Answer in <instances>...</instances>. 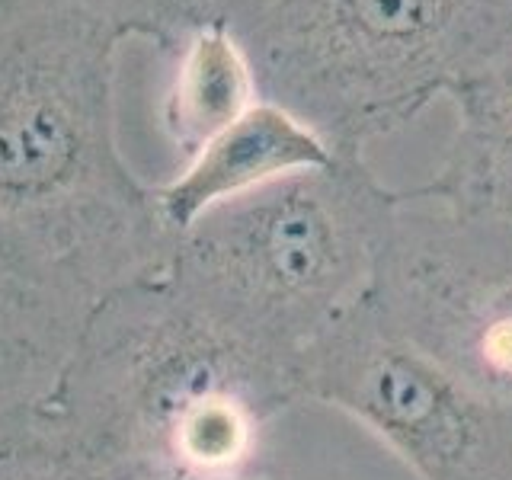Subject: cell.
<instances>
[{"label":"cell","mask_w":512,"mask_h":480,"mask_svg":"<svg viewBox=\"0 0 512 480\" xmlns=\"http://www.w3.org/2000/svg\"><path fill=\"white\" fill-rule=\"evenodd\" d=\"M298 400L292 368L224 333L160 269L93 301L29 413L128 480H279L269 432Z\"/></svg>","instance_id":"6da1fadb"},{"label":"cell","mask_w":512,"mask_h":480,"mask_svg":"<svg viewBox=\"0 0 512 480\" xmlns=\"http://www.w3.org/2000/svg\"><path fill=\"white\" fill-rule=\"evenodd\" d=\"M128 42L84 0L0 29V221L96 298L164 269L176 237L119 141Z\"/></svg>","instance_id":"7a4b0ae2"},{"label":"cell","mask_w":512,"mask_h":480,"mask_svg":"<svg viewBox=\"0 0 512 480\" xmlns=\"http://www.w3.org/2000/svg\"><path fill=\"white\" fill-rule=\"evenodd\" d=\"M400 192L340 157L208 208L173 237L167 279L234 340L292 368L368 301Z\"/></svg>","instance_id":"3957f363"},{"label":"cell","mask_w":512,"mask_h":480,"mask_svg":"<svg viewBox=\"0 0 512 480\" xmlns=\"http://www.w3.org/2000/svg\"><path fill=\"white\" fill-rule=\"evenodd\" d=\"M237 36L260 100L365 157L506 52L512 0H269Z\"/></svg>","instance_id":"277c9868"},{"label":"cell","mask_w":512,"mask_h":480,"mask_svg":"<svg viewBox=\"0 0 512 480\" xmlns=\"http://www.w3.org/2000/svg\"><path fill=\"white\" fill-rule=\"evenodd\" d=\"M301 400L346 413L420 480H512V413L359 304L295 365Z\"/></svg>","instance_id":"5b68a950"},{"label":"cell","mask_w":512,"mask_h":480,"mask_svg":"<svg viewBox=\"0 0 512 480\" xmlns=\"http://www.w3.org/2000/svg\"><path fill=\"white\" fill-rule=\"evenodd\" d=\"M368 304L388 324L512 413V237L461 224L420 192H400Z\"/></svg>","instance_id":"8992f818"},{"label":"cell","mask_w":512,"mask_h":480,"mask_svg":"<svg viewBox=\"0 0 512 480\" xmlns=\"http://www.w3.org/2000/svg\"><path fill=\"white\" fill-rule=\"evenodd\" d=\"M96 295L0 221V420L55 391Z\"/></svg>","instance_id":"52a82bcc"},{"label":"cell","mask_w":512,"mask_h":480,"mask_svg":"<svg viewBox=\"0 0 512 480\" xmlns=\"http://www.w3.org/2000/svg\"><path fill=\"white\" fill-rule=\"evenodd\" d=\"M336 154L282 106L260 100L221 135L186 157L183 170L154 186L160 218L170 234L186 231L199 215L221 202L247 196L285 176L330 164Z\"/></svg>","instance_id":"ba28073f"},{"label":"cell","mask_w":512,"mask_h":480,"mask_svg":"<svg viewBox=\"0 0 512 480\" xmlns=\"http://www.w3.org/2000/svg\"><path fill=\"white\" fill-rule=\"evenodd\" d=\"M455 132L416 192L461 224L512 237V45L448 93Z\"/></svg>","instance_id":"9c48e42d"},{"label":"cell","mask_w":512,"mask_h":480,"mask_svg":"<svg viewBox=\"0 0 512 480\" xmlns=\"http://www.w3.org/2000/svg\"><path fill=\"white\" fill-rule=\"evenodd\" d=\"M170 58L173 71L157 116L167 141L186 160L260 103V87L244 42L228 26L192 32Z\"/></svg>","instance_id":"30bf717a"},{"label":"cell","mask_w":512,"mask_h":480,"mask_svg":"<svg viewBox=\"0 0 512 480\" xmlns=\"http://www.w3.org/2000/svg\"><path fill=\"white\" fill-rule=\"evenodd\" d=\"M132 39L151 42L160 55H173L186 36L208 26L244 29L269 0H84Z\"/></svg>","instance_id":"8fae6325"},{"label":"cell","mask_w":512,"mask_h":480,"mask_svg":"<svg viewBox=\"0 0 512 480\" xmlns=\"http://www.w3.org/2000/svg\"><path fill=\"white\" fill-rule=\"evenodd\" d=\"M0 480H128L42 426L29 410L0 420Z\"/></svg>","instance_id":"7c38bea8"},{"label":"cell","mask_w":512,"mask_h":480,"mask_svg":"<svg viewBox=\"0 0 512 480\" xmlns=\"http://www.w3.org/2000/svg\"><path fill=\"white\" fill-rule=\"evenodd\" d=\"M52 4H58V0H0V29L23 20V16H32L45 7H52Z\"/></svg>","instance_id":"4fadbf2b"},{"label":"cell","mask_w":512,"mask_h":480,"mask_svg":"<svg viewBox=\"0 0 512 480\" xmlns=\"http://www.w3.org/2000/svg\"><path fill=\"white\" fill-rule=\"evenodd\" d=\"M132 480H183V477H170V474H138Z\"/></svg>","instance_id":"5bb4252c"}]
</instances>
